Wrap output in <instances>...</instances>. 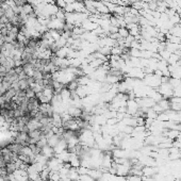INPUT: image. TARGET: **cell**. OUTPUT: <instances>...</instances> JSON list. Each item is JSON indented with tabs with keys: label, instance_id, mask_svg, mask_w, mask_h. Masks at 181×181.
<instances>
[{
	"label": "cell",
	"instance_id": "cell-9",
	"mask_svg": "<svg viewBox=\"0 0 181 181\" xmlns=\"http://www.w3.org/2000/svg\"><path fill=\"white\" fill-rule=\"evenodd\" d=\"M50 179L53 181H61V176L59 172H51L50 173Z\"/></svg>",
	"mask_w": 181,
	"mask_h": 181
},
{
	"label": "cell",
	"instance_id": "cell-14",
	"mask_svg": "<svg viewBox=\"0 0 181 181\" xmlns=\"http://www.w3.org/2000/svg\"><path fill=\"white\" fill-rule=\"evenodd\" d=\"M0 181H4V178H3V177H0Z\"/></svg>",
	"mask_w": 181,
	"mask_h": 181
},
{
	"label": "cell",
	"instance_id": "cell-8",
	"mask_svg": "<svg viewBox=\"0 0 181 181\" xmlns=\"http://www.w3.org/2000/svg\"><path fill=\"white\" fill-rule=\"evenodd\" d=\"M118 34H119L120 37H124V39H126V37L129 35V30L126 28V27H123V28H118Z\"/></svg>",
	"mask_w": 181,
	"mask_h": 181
},
{
	"label": "cell",
	"instance_id": "cell-7",
	"mask_svg": "<svg viewBox=\"0 0 181 181\" xmlns=\"http://www.w3.org/2000/svg\"><path fill=\"white\" fill-rule=\"evenodd\" d=\"M29 147L31 148V151H32V153L33 155H35V156H37V155H39V153L42 152V148L39 147L36 144H31L29 145Z\"/></svg>",
	"mask_w": 181,
	"mask_h": 181
},
{
	"label": "cell",
	"instance_id": "cell-6",
	"mask_svg": "<svg viewBox=\"0 0 181 181\" xmlns=\"http://www.w3.org/2000/svg\"><path fill=\"white\" fill-rule=\"evenodd\" d=\"M6 175H14L15 172L17 170V167H16V165H15V163L6 164Z\"/></svg>",
	"mask_w": 181,
	"mask_h": 181
},
{
	"label": "cell",
	"instance_id": "cell-4",
	"mask_svg": "<svg viewBox=\"0 0 181 181\" xmlns=\"http://www.w3.org/2000/svg\"><path fill=\"white\" fill-rule=\"evenodd\" d=\"M60 137H59L58 134H53V135H51L50 137H48V139H47L48 145H49L50 147L54 148L57 145H58L59 141H60Z\"/></svg>",
	"mask_w": 181,
	"mask_h": 181
},
{
	"label": "cell",
	"instance_id": "cell-1",
	"mask_svg": "<svg viewBox=\"0 0 181 181\" xmlns=\"http://www.w3.org/2000/svg\"><path fill=\"white\" fill-rule=\"evenodd\" d=\"M173 89L170 83H161V85L158 87V92L163 96V98H170L173 96Z\"/></svg>",
	"mask_w": 181,
	"mask_h": 181
},
{
	"label": "cell",
	"instance_id": "cell-10",
	"mask_svg": "<svg viewBox=\"0 0 181 181\" xmlns=\"http://www.w3.org/2000/svg\"><path fill=\"white\" fill-rule=\"evenodd\" d=\"M26 97H27V98H33V97H35V92L33 91L32 87H30L28 89H26Z\"/></svg>",
	"mask_w": 181,
	"mask_h": 181
},
{
	"label": "cell",
	"instance_id": "cell-13",
	"mask_svg": "<svg viewBox=\"0 0 181 181\" xmlns=\"http://www.w3.org/2000/svg\"><path fill=\"white\" fill-rule=\"evenodd\" d=\"M6 161H4V158H3L2 155H0V168H4L6 167Z\"/></svg>",
	"mask_w": 181,
	"mask_h": 181
},
{
	"label": "cell",
	"instance_id": "cell-2",
	"mask_svg": "<svg viewBox=\"0 0 181 181\" xmlns=\"http://www.w3.org/2000/svg\"><path fill=\"white\" fill-rule=\"evenodd\" d=\"M42 155H44L46 158H52V157H56V151H54V149H53L52 147H50L49 145H46L45 147L42 148Z\"/></svg>",
	"mask_w": 181,
	"mask_h": 181
},
{
	"label": "cell",
	"instance_id": "cell-15",
	"mask_svg": "<svg viewBox=\"0 0 181 181\" xmlns=\"http://www.w3.org/2000/svg\"><path fill=\"white\" fill-rule=\"evenodd\" d=\"M48 181H53V180H51V179H49V180H48Z\"/></svg>",
	"mask_w": 181,
	"mask_h": 181
},
{
	"label": "cell",
	"instance_id": "cell-3",
	"mask_svg": "<svg viewBox=\"0 0 181 181\" xmlns=\"http://www.w3.org/2000/svg\"><path fill=\"white\" fill-rule=\"evenodd\" d=\"M28 128H29V131H34V130H39V129H41V127H42V124L39 123V120L34 119V118H32V119L30 120L28 123Z\"/></svg>",
	"mask_w": 181,
	"mask_h": 181
},
{
	"label": "cell",
	"instance_id": "cell-5",
	"mask_svg": "<svg viewBox=\"0 0 181 181\" xmlns=\"http://www.w3.org/2000/svg\"><path fill=\"white\" fill-rule=\"evenodd\" d=\"M32 12H34V6H32V4L26 2L25 4L22 6V13H24V14H26L27 16H28V15L31 14Z\"/></svg>",
	"mask_w": 181,
	"mask_h": 181
},
{
	"label": "cell",
	"instance_id": "cell-11",
	"mask_svg": "<svg viewBox=\"0 0 181 181\" xmlns=\"http://www.w3.org/2000/svg\"><path fill=\"white\" fill-rule=\"evenodd\" d=\"M170 21L173 24L174 26L175 25H178L179 22H180V17H179V15L178 14H176V15H174V16H172L170 18Z\"/></svg>",
	"mask_w": 181,
	"mask_h": 181
},
{
	"label": "cell",
	"instance_id": "cell-12",
	"mask_svg": "<svg viewBox=\"0 0 181 181\" xmlns=\"http://www.w3.org/2000/svg\"><path fill=\"white\" fill-rule=\"evenodd\" d=\"M47 144H48V143H47V139H46V137H43L42 139H39V142L36 143V145H37L39 147H41V148L45 147V146H46Z\"/></svg>",
	"mask_w": 181,
	"mask_h": 181
}]
</instances>
